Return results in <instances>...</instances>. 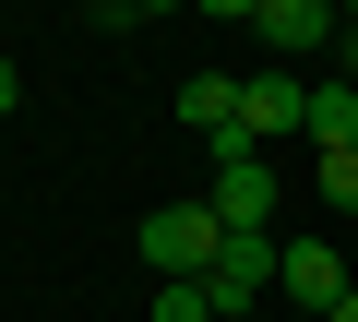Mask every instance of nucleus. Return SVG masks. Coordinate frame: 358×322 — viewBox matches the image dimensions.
I'll list each match as a JSON object with an SVG mask.
<instances>
[{"instance_id":"obj_1","label":"nucleus","mask_w":358,"mask_h":322,"mask_svg":"<svg viewBox=\"0 0 358 322\" xmlns=\"http://www.w3.org/2000/svg\"><path fill=\"white\" fill-rule=\"evenodd\" d=\"M215 251H227L215 203H155V215H143V275H155V286H203Z\"/></svg>"},{"instance_id":"obj_2","label":"nucleus","mask_w":358,"mask_h":322,"mask_svg":"<svg viewBox=\"0 0 358 322\" xmlns=\"http://www.w3.org/2000/svg\"><path fill=\"white\" fill-rule=\"evenodd\" d=\"M275 275H287V239H275V227H227V251H215L203 298H215V310H263V298H275Z\"/></svg>"},{"instance_id":"obj_3","label":"nucleus","mask_w":358,"mask_h":322,"mask_svg":"<svg viewBox=\"0 0 358 322\" xmlns=\"http://www.w3.org/2000/svg\"><path fill=\"white\" fill-rule=\"evenodd\" d=\"M239 36H263V48H275V72H287V60L334 48V13H322V0H239Z\"/></svg>"},{"instance_id":"obj_4","label":"nucleus","mask_w":358,"mask_h":322,"mask_svg":"<svg viewBox=\"0 0 358 322\" xmlns=\"http://www.w3.org/2000/svg\"><path fill=\"white\" fill-rule=\"evenodd\" d=\"M215 227H275V203H287V180L263 168V155H215Z\"/></svg>"},{"instance_id":"obj_5","label":"nucleus","mask_w":358,"mask_h":322,"mask_svg":"<svg viewBox=\"0 0 358 322\" xmlns=\"http://www.w3.org/2000/svg\"><path fill=\"white\" fill-rule=\"evenodd\" d=\"M275 286H287V298H299L310 322H334V310L358 298V275L334 263V239H287V275H275Z\"/></svg>"},{"instance_id":"obj_6","label":"nucleus","mask_w":358,"mask_h":322,"mask_svg":"<svg viewBox=\"0 0 358 322\" xmlns=\"http://www.w3.org/2000/svg\"><path fill=\"white\" fill-rule=\"evenodd\" d=\"M263 131H310V84L299 72H251L239 84V143L263 155Z\"/></svg>"},{"instance_id":"obj_7","label":"nucleus","mask_w":358,"mask_h":322,"mask_svg":"<svg viewBox=\"0 0 358 322\" xmlns=\"http://www.w3.org/2000/svg\"><path fill=\"white\" fill-rule=\"evenodd\" d=\"M179 131H203L215 155H251L239 143V72H192V84H179Z\"/></svg>"},{"instance_id":"obj_8","label":"nucleus","mask_w":358,"mask_h":322,"mask_svg":"<svg viewBox=\"0 0 358 322\" xmlns=\"http://www.w3.org/2000/svg\"><path fill=\"white\" fill-rule=\"evenodd\" d=\"M310 143H322V155L358 143V84H310Z\"/></svg>"},{"instance_id":"obj_9","label":"nucleus","mask_w":358,"mask_h":322,"mask_svg":"<svg viewBox=\"0 0 358 322\" xmlns=\"http://www.w3.org/2000/svg\"><path fill=\"white\" fill-rule=\"evenodd\" d=\"M143 322H215V298H203V286H155V298H143Z\"/></svg>"},{"instance_id":"obj_10","label":"nucleus","mask_w":358,"mask_h":322,"mask_svg":"<svg viewBox=\"0 0 358 322\" xmlns=\"http://www.w3.org/2000/svg\"><path fill=\"white\" fill-rule=\"evenodd\" d=\"M322 215H358V143L322 155Z\"/></svg>"},{"instance_id":"obj_11","label":"nucleus","mask_w":358,"mask_h":322,"mask_svg":"<svg viewBox=\"0 0 358 322\" xmlns=\"http://www.w3.org/2000/svg\"><path fill=\"white\" fill-rule=\"evenodd\" d=\"M334 84H358V0L334 13Z\"/></svg>"},{"instance_id":"obj_12","label":"nucleus","mask_w":358,"mask_h":322,"mask_svg":"<svg viewBox=\"0 0 358 322\" xmlns=\"http://www.w3.org/2000/svg\"><path fill=\"white\" fill-rule=\"evenodd\" d=\"M13 108H24V60L0 48V119H13Z\"/></svg>"},{"instance_id":"obj_13","label":"nucleus","mask_w":358,"mask_h":322,"mask_svg":"<svg viewBox=\"0 0 358 322\" xmlns=\"http://www.w3.org/2000/svg\"><path fill=\"white\" fill-rule=\"evenodd\" d=\"M215 322H251V310H215Z\"/></svg>"},{"instance_id":"obj_14","label":"nucleus","mask_w":358,"mask_h":322,"mask_svg":"<svg viewBox=\"0 0 358 322\" xmlns=\"http://www.w3.org/2000/svg\"><path fill=\"white\" fill-rule=\"evenodd\" d=\"M334 322H358V298H346V310H334Z\"/></svg>"}]
</instances>
